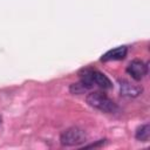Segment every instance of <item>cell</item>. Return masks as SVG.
I'll list each match as a JSON object with an SVG mask.
<instances>
[{"instance_id":"8992f818","label":"cell","mask_w":150,"mask_h":150,"mask_svg":"<svg viewBox=\"0 0 150 150\" xmlns=\"http://www.w3.org/2000/svg\"><path fill=\"white\" fill-rule=\"evenodd\" d=\"M127 53H128V48L125 46H120V47H116L114 49H110L105 54H103L102 57H101V61L108 62V61L123 60L127 56Z\"/></svg>"},{"instance_id":"52a82bcc","label":"cell","mask_w":150,"mask_h":150,"mask_svg":"<svg viewBox=\"0 0 150 150\" xmlns=\"http://www.w3.org/2000/svg\"><path fill=\"white\" fill-rule=\"evenodd\" d=\"M136 139L141 141V142H148L149 137H150V127L149 124H142L141 127L137 128L136 134H135Z\"/></svg>"},{"instance_id":"277c9868","label":"cell","mask_w":150,"mask_h":150,"mask_svg":"<svg viewBox=\"0 0 150 150\" xmlns=\"http://www.w3.org/2000/svg\"><path fill=\"white\" fill-rule=\"evenodd\" d=\"M127 73L136 81H141L148 74V64L142 60H134L127 67Z\"/></svg>"},{"instance_id":"5b68a950","label":"cell","mask_w":150,"mask_h":150,"mask_svg":"<svg viewBox=\"0 0 150 150\" xmlns=\"http://www.w3.org/2000/svg\"><path fill=\"white\" fill-rule=\"evenodd\" d=\"M142 87L135 83H131L127 80H120V93L125 97H137L142 93Z\"/></svg>"},{"instance_id":"7a4b0ae2","label":"cell","mask_w":150,"mask_h":150,"mask_svg":"<svg viewBox=\"0 0 150 150\" xmlns=\"http://www.w3.org/2000/svg\"><path fill=\"white\" fill-rule=\"evenodd\" d=\"M86 101L90 107H93L97 110H101L103 112L115 114L120 110L118 105L102 91H91V93H89L86 97Z\"/></svg>"},{"instance_id":"3957f363","label":"cell","mask_w":150,"mask_h":150,"mask_svg":"<svg viewBox=\"0 0 150 150\" xmlns=\"http://www.w3.org/2000/svg\"><path fill=\"white\" fill-rule=\"evenodd\" d=\"M87 141V135L84 130L77 127H71L66 129L61 136H60V142L63 146H75L84 143Z\"/></svg>"},{"instance_id":"ba28073f","label":"cell","mask_w":150,"mask_h":150,"mask_svg":"<svg viewBox=\"0 0 150 150\" xmlns=\"http://www.w3.org/2000/svg\"><path fill=\"white\" fill-rule=\"evenodd\" d=\"M69 90H70L71 94L79 95V94H83V93H84L86 90H88V89H86V88L83 87V84H82L81 82H79V83H73V84L70 86Z\"/></svg>"},{"instance_id":"6da1fadb","label":"cell","mask_w":150,"mask_h":150,"mask_svg":"<svg viewBox=\"0 0 150 150\" xmlns=\"http://www.w3.org/2000/svg\"><path fill=\"white\" fill-rule=\"evenodd\" d=\"M80 82L83 84L86 89H90L94 87H98L101 89H111L112 83L103 73L93 69V68H83L79 73Z\"/></svg>"}]
</instances>
